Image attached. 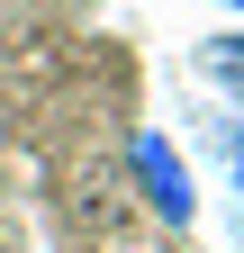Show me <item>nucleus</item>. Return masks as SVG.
Returning <instances> with one entry per match:
<instances>
[{"instance_id":"f257e3e1","label":"nucleus","mask_w":244,"mask_h":253,"mask_svg":"<svg viewBox=\"0 0 244 253\" xmlns=\"http://www.w3.org/2000/svg\"><path fill=\"white\" fill-rule=\"evenodd\" d=\"M127 163H136V190H145V208H154L163 226H190V217H199V181H190V163L172 154V136L145 126V136L127 145Z\"/></svg>"},{"instance_id":"f03ea898","label":"nucleus","mask_w":244,"mask_h":253,"mask_svg":"<svg viewBox=\"0 0 244 253\" xmlns=\"http://www.w3.org/2000/svg\"><path fill=\"white\" fill-rule=\"evenodd\" d=\"M199 73L244 109V27H226V37H208V45H199Z\"/></svg>"},{"instance_id":"7ed1b4c3","label":"nucleus","mask_w":244,"mask_h":253,"mask_svg":"<svg viewBox=\"0 0 244 253\" xmlns=\"http://www.w3.org/2000/svg\"><path fill=\"white\" fill-rule=\"evenodd\" d=\"M226 9H244V0H226Z\"/></svg>"}]
</instances>
